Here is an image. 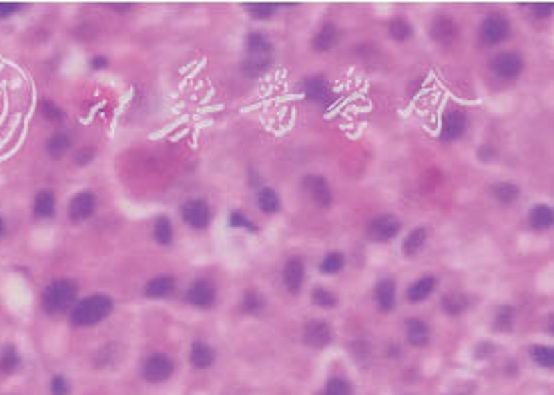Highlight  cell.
<instances>
[{"instance_id": "6da1fadb", "label": "cell", "mask_w": 554, "mask_h": 395, "mask_svg": "<svg viewBox=\"0 0 554 395\" xmlns=\"http://www.w3.org/2000/svg\"><path fill=\"white\" fill-rule=\"evenodd\" d=\"M113 311V299L98 293V295H89L83 301H78L73 307L71 321L77 327H93L103 319H107Z\"/></svg>"}, {"instance_id": "7a4b0ae2", "label": "cell", "mask_w": 554, "mask_h": 395, "mask_svg": "<svg viewBox=\"0 0 554 395\" xmlns=\"http://www.w3.org/2000/svg\"><path fill=\"white\" fill-rule=\"evenodd\" d=\"M75 297H77V285L69 279H57L46 287L42 295V305L49 313H62L75 303Z\"/></svg>"}, {"instance_id": "3957f363", "label": "cell", "mask_w": 554, "mask_h": 395, "mask_svg": "<svg viewBox=\"0 0 554 395\" xmlns=\"http://www.w3.org/2000/svg\"><path fill=\"white\" fill-rule=\"evenodd\" d=\"M175 371V363L171 358H167L165 353H153L143 361V379L149 383H163L173 376Z\"/></svg>"}, {"instance_id": "277c9868", "label": "cell", "mask_w": 554, "mask_h": 395, "mask_svg": "<svg viewBox=\"0 0 554 395\" xmlns=\"http://www.w3.org/2000/svg\"><path fill=\"white\" fill-rule=\"evenodd\" d=\"M510 30L512 28H510V22H508L506 17H502V15H490V17L484 19L482 26H480V37H482V40L486 44L496 46V44L504 42L506 38L510 37Z\"/></svg>"}, {"instance_id": "5b68a950", "label": "cell", "mask_w": 554, "mask_h": 395, "mask_svg": "<svg viewBox=\"0 0 554 395\" xmlns=\"http://www.w3.org/2000/svg\"><path fill=\"white\" fill-rule=\"evenodd\" d=\"M468 127V116L462 109H450L448 113L442 116V129H440V139L444 143L458 141L460 137L466 132Z\"/></svg>"}, {"instance_id": "8992f818", "label": "cell", "mask_w": 554, "mask_h": 395, "mask_svg": "<svg viewBox=\"0 0 554 395\" xmlns=\"http://www.w3.org/2000/svg\"><path fill=\"white\" fill-rule=\"evenodd\" d=\"M401 223L400 219H396L394 215H382V217H376L370 227H367V235L376 241V243H386V241H392L400 235Z\"/></svg>"}, {"instance_id": "52a82bcc", "label": "cell", "mask_w": 554, "mask_h": 395, "mask_svg": "<svg viewBox=\"0 0 554 395\" xmlns=\"http://www.w3.org/2000/svg\"><path fill=\"white\" fill-rule=\"evenodd\" d=\"M181 217L183 221L193 229L201 231L207 229L211 223V209L203 199H191L181 207Z\"/></svg>"}, {"instance_id": "ba28073f", "label": "cell", "mask_w": 554, "mask_h": 395, "mask_svg": "<svg viewBox=\"0 0 554 395\" xmlns=\"http://www.w3.org/2000/svg\"><path fill=\"white\" fill-rule=\"evenodd\" d=\"M217 299V291L215 285L209 279H197L189 285L187 289V301L199 307V309H209Z\"/></svg>"}, {"instance_id": "9c48e42d", "label": "cell", "mask_w": 554, "mask_h": 395, "mask_svg": "<svg viewBox=\"0 0 554 395\" xmlns=\"http://www.w3.org/2000/svg\"><path fill=\"white\" fill-rule=\"evenodd\" d=\"M331 339H334V331L324 319H309L304 325V341L309 347L322 349L331 343Z\"/></svg>"}, {"instance_id": "30bf717a", "label": "cell", "mask_w": 554, "mask_h": 395, "mask_svg": "<svg viewBox=\"0 0 554 395\" xmlns=\"http://www.w3.org/2000/svg\"><path fill=\"white\" fill-rule=\"evenodd\" d=\"M490 67H492V73L496 76L504 78V80H512V78H516L522 73L524 62L516 53H500V55L492 58Z\"/></svg>"}, {"instance_id": "8fae6325", "label": "cell", "mask_w": 554, "mask_h": 395, "mask_svg": "<svg viewBox=\"0 0 554 395\" xmlns=\"http://www.w3.org/2000/svg\"><path fill=\"white\" fill-rule=\"evenodd\" d=\"M306 279V263L300 257H291L286 265H284V273H282V281L289 293H300L302 285Z\"/></svg>"}, {"instance_id": "7c38bea8", "label": "cell", "mask_w": 554, "mask_h": 395, "mask_svg": "<svg viewBox=\"0 0 554 395\" xmlns=\"http://www.w3.org/2000/svg\"><path fill=\"white\" fill-rule=\"evenodd\" d=\"M304 188L309 193V197L320 205V207H329L334 203V195H331V188L327 185L322 175H307L304 179Z\"/></svg>"}, {"instance_id": "4fadbf2b", "label": "cell", "mask_w": 554, "mask_h": 395, "mask_svg": "<svg viewBox=\"0 0 554 395\" xmlns=\"http://www.w3.org/2000/svg\"><path fill=\"white\" fill-rule=\"evenodd\" d=\"M96 209V197L91 191H83L73 197L71 205H69V215L73 221H85L89 219Z\"/></svg>"}, {"instance_id": "5bb4252c", "label": "cell", "mask_w": 554, "mask_h": 395, "mask_svg": "<svg viewBox=\"0 0 554 395\" xmlns=\"http://www.w3.org/2000/svg\"><path fill=\"white\" fill-rule=\"evenodd\" d=\"M338 38H340V30L334 22H325L324 26L318 30V35L311 40V46L315 53H327L331 51L336 44H338Z\"/></svg>"}, {"instance_id": "9a60e30c", "label": "cell", "mask_w": 554, "mask_h": 395, "mask_svg": "<svg viewBox=\"0 0 554 395\" xmlns=\"http://www.w3.org/2000/svg\"><path fill=\"white\" fill-rule=\"evenodd\" d=\"M456 35H458V28H456L454 20L448 19V17H440L430 26V37L440 44H452Z\"/></svg>"}, {"instance_id": "2e32d148", "label": "cell", "mask_w": 554, "mask_h": 395, "mask_svg": "<svg viewBox=\"0 0 554 395\" xmlns=\"http://www.w3.org/2000/svg\"><path fill=\"white\" fill-rule=\"evenodd\" d=\"M406 337L408 343L414 347H424L430 341V327L420 317H412L406 321Z\"/></svg>"}, {"instance_id": "e0dca14e", "label": "cell", "mask_w": 554, "mask_h": 395, "mask_svg": "<svg viewBox=\"0 0 554 395\" xmlns=\"http://www.w3.org/2000/svg\"><path fill=\"white\" fill-rule=\"evenodd\" d=\"M302 89H304V94H306L307 98L309 100H315V103H325L331 96L329 85H327V80H325L324 76H309V78L304 80Z\"/></svg>"}, {"instance_id": "ac0fdd59", "label": "cell", "mask_w": 554, "mask_h": 395, "mask_svg": "<svg viewBox=\"0 0 554 395\" xmlns=\"http://www.w3.org/2000/svg\"><path fill=\"white\" fill-rule=\"evenodd\" d=\"M436 285H438V279H436L434 275H426V277H422V279H418V281L412 283V285L408 287L406 297H408V301L412 303L424 301V299H428V297L434 293Z\"/></svg>"}, {"instance_id": "d6986e66", "label": "cell", "mask_w": 554, "mask_h": 395, "mask_svg": "<svg viewBox=\"0 0 554 395\" xmlns=\"http://www.w3.org/2000/svg\"><path fill=\"white\" fill-rule=\"evenodd\" d=\"M374 297H376L380 311H383V313L392 311L394 305H396V281L394 279H382L376 285Z\"/></svg>"}, {"instance_id": "ffe728a7", "label": "cell", "mask_w": 554, "mask_h": 395, "mask_svg": "<svg viewBox=\"0 0 554 395\" xmlns=\"http://www.w3.org/2000/svg\"><path fill=\"white\" fill-rule=\"evenodd\" d=\"M189 361H191L193 367H197V369H207L215 361V351L207 343L195 341L191 345V351H189Z\"/></svg>"}, {"instance_id": "44dd1931", "label": "cell", "mask_w": 554, "mask_h": 395, "mask_svg": "<svg viewBox=\"0 0 554 395\" xmlns=\"http://www.w3.org/2000/svg\"><path fill=\"white\" fill-rule=\"evenodd\" d=\"M173 289H175V279L169 275H159L145 285V295L151 299H163V297L171 295Z\"/></svg>"}, {"instance_id": "7402d4cb", "label": "cell", "mask_w": 554, "mask_h": 395, "mask_svg": "<svg viewBox=\"0 0 554 395\" xmlns=\"http://www.w3.org/2000/svg\"><path fill=\"white\" fill-rule=\"evenodd\" d=\"M245 49H248V57H271L273 44L261 33H251L245 38Z\"/></svg>"}, {"instance_id": "603a6c76", "label": "cell", "mask_w": 554, "mask_h": 395, "mask_svg": "<svg viewBox=\"0 0 554 395\" xmlns=\"http://www.w3.org/2000/svg\"><path fill=\"white\" fill-rule=\"evenodd\" d=\"M55 207H57V199H55V193L53 191H40L35 199V205L33 211L35 215L40 219H46V217H53L55 215Z\"/></svg>"}, {"instance_id": "cb8c5ba5", "label": "cell", "mask_w": 554, "mask_h": 395, "mask_svg": "<svg viewBox=\"0 0 554 395\" xmlns=\"http://www.w3.org/2000/svg\"><path fill=\"white\" fill-rule=\"evenodd\" d=\"M426 241H428V231H426L424 227L414 229V231L406 237L404 245H401L404 255H406V257H414V255H418L422 251V247L426 245Z\"/></svg>"}, {"instance_id": "d4e9b609", "label": "cell", "mask_w": 554, "mask_h": 395, "mask_svg": "<svg viewBox=\"0 0 554 395\" xmlns=\"http://www.w3.org/2000/svg\"><path fill=\"white\" fill-rule=\"evenodd\" d=\"M554 223V213L551 205H536L530 211V225L536 231H546Z\"/></svg>"}, {"instance_id": "484cf974", "label": "cell", "mask_w": 554, "mask_h": 395, "mask_svg": "<svg viewBox=\"0 0 554 395\" xmlns=\"http://www.w3.org/2000/svg\"><path fill=\"white\" fill-rule=\"evenodd\" d=\"M257 205L261 209V213L266 215H275L279 209H282V201H279V195L273 191V188H259L257 191Z\"/></svg>"}, {"instance_id": "4316f807", "label": "cell", "mask_w": 554, "mask_h": 395, "mask_svg": "<svg viewBox=\"0 0 554 395\" xmlns=\"http://www.w3.org/2000/svg\"><path fill=\"white\" fill-rule=\"evenodd\" d=\"M20 367V356L17 351V347L8 345L4 347L2 356H0V374L2 376H12L17 369Z\"/></svg>"}, {"instance_id": "83f0119b", "label": "cell", "mask_w": 554, "mask_h": 395, "mask_svg": "<svg viewBox=\"0 0 554 395\" xmlns=\"http://www.w3.org/2000/svg\"><path fill=\"white\" fill-rule=\"evenodd\" d=\"M492 195H494V199L500 201L502 205H512V203L518 201V197H520V188L512 185V183H496L492 187Z\"/></svg>"}, {"instance_id": "f1b7e54d", "label": "cell", "mask_w": 554, "mask_h": 395, "mask_svg": "<svg viewBox=\"0 0 554 395\" xmlns=\"http://www.w3.org/2000/svg\"><path fill=\"white\" fill-rule=\"evenodd\" d=\"M442 309L448 313V315H460L468 309V299L466 295L462 293H448L444 299H442Z\"/></svg>"}, {"instance_id": "f546056e", "label": "cell", "mask_w": 554, "mask_h": 395, "mask_svg": "<svg viewBox=\"0 0 554 395\" xmlns=\"http://www.w3.org/2000/svg\"><path fill=\"white\" fill-rule=\"evenodd\" d=\"M269 64H271V57H248L243 60L241 69L245 75L253 78V76L263 75L269 69Z\"/></svg>"}, {"instance_id": "4dcf8cb0", "label": "cell", "mask_w": 554, "mask_h": 395, "mask_svg": "<svg viewBox=\"0 0 554 395\" xmlns=\"http://www.w3.org/2000/svg\"><path fill=\"white\" fill-rule=\"evenodd\" d=\"M344 265H345L344 253H340V251H331V253L325 255L324 261L320 263V271L325 273V275H336V273H340V271L344 269Z\"/></svg>"}, {"instance_id": "1f68e13d", "label": "cell", "mask_w": 554, "mask_h": 395, "mask_svg": "<svg viewBox=\"0 0 554 395\" xmlns=\"http://www.w3.org/2000/svg\"><path fill=\"white\" fill-rule=\"evenodd\" d=\"M530 358L538 367H544V369H551L554 365V351L548 345H535L530 351Z\"/></svg>"}, {"instance_id": "d6a6232c", "label": "cell", "mask_w": 554, "mask_h": 395, "mask_svg": "<svg viewBox=\"0 0 554 395\" xmlns=\"http://www.w3.org/2000/svg\"><path fill=\"white\" fill-rule=\"evenodd\" d=\"M155 241L159 245H169L173 241V225L171 221L167 217H159L155 221V229H153Z\"/></svg>"}, {"instance_id": "836d02e7", "label": "cell", "mask_w": 554, "mask_h": 395, "mask_svg": "<svg viewBox=\"0 0 554 395\" xmlns=\"http://www.w3.org/2000/svg\"><path fill=\"white\" fill-rule=\"evenodd\" d=\"M311 301H313V305L322 307V309H334V307H338V297L329 289H325V287H315L311 291Z\"/></svg>"}, {"instance_id": "e575fe53", "label": "cell", "mask_w": 554, "mask_h": 395, "mask_svg": "<svg viewBox=\"0 0 554 395\" xmlns=\"http://www.w3.org/2000/svg\"><path fill=\"white\" fill-rule=\"evenodd\" d=\"M248 12L251 15V19L255 20H268L271 19L275 12H277V4H266V2H257V4H245Z\"/></svg>"}, {"instance_id": "d590c367", "label": "cell", "mask_w": 554, "mask_h": 395, "mask_svg": "<svg viewBox=\"0 0 554 395\" xmlns=\"http://www.w3.org/2000/svg\"><path fill=\"white\" fill-rule=\"evenodd\" d=\"M390 37L394 38V40H400V42H404V40H408V38L412 37V26H410V22L404 19H394L392 22H390Z\"/></svg>"}, {"instance_id": "8d00e7d4", "label": "cell", "mask_w": 554, "mask_h": 395, "mask_svg": "<svg viewBox=\"0 0 554 395\" xmlns=\"http://www.w3.org/2000/svg\"><path fill=\"white\" fill-rule=\"evenodd\" d=\"M241 305H243V311H248V313H259L266 305V299L261 297V293L257 289H249Z\"/></svg>"}, {"instance_id": "74e56055", "label": "cell", "mask_w": 554, "mask_h": 395, "mask_svg": "<svg viewBox=\"0 0 554 395\" xmlns=\"http://www.w3.org/2000/svg\"><path fill=\"white\" fill-rule=\"evenodd\" d=\"M496 327L500 331H510L514 327V309L510 305H502L498 309Z\"/></svg>"}, {"instance_id": "f35d334b", "label": "cell", "mask_w": 554, "mask_h": 395, "mask_svg": "<svg viewBox=\"0 0 554 395\" xmlns=\"http://www.w3.org/2000/svg\"><path fill=\"white\" fill-rule=\"evenodd\" d=\"M69 147H71V139H69L67 134H62V132H58L55 137H51V139H49V145H46V149H49V152H51L53 157L64 155Z\"/></svg>"}, {"instance_id": "ab89813d", "label": "cell", "mask_w": 554, "mask_h": 395, "mask_svg": "<svg viewBox=\"0 0 554 395\" xmlns=\"http://www.w3.org/2000/svg\"><path fill=\"white\" fill-rule=\"evenodd\" d=\"M325 395H352L349 383H347L345 379L334 377V379H329L327 385H325Z\"/></svg>"}, {"instance_id": "60d3db41", "label": "cell", "mask_w": 554, "mask_h": 395, "mask_svg": "<svg viewBox=\"0 0 554 395\" xmlns=\"http://www.w3.org/2000/svg\"><path fill=\"white\" fill-rule=\"evenodd\" d=\"M230 225L235 227V229H248V231H251V233H255V231H257V227L253 225L248 217H245L243 213H239V211H233V213H231Z\"/></svg>"}, {"instance_id": "b9f144b4", "label": "cell", "mask_w": 554, "mask_h": 395, "mask_svg": "<svg viewBox=\"0 0 554 395\" xmlns=\"http://www.w3.org/2000/svg\"><path fill=\"white\" fill-rule=\"evenodd\" d=\"M71 394V383L62 376H55L51 379V395H69Z\"/></svg>"}, {"instance_id": "7bdbcfd3", "label": "cell", "mask_w": 554, "mask_h": 395, "mask_svg": "<svg viewBox=\"0 0 554 395\" xmlns=\"http://www.w3.org/2000/svg\"><path fill=\"white\" fill-rule=\"evenodd\" d=\"M42 113H44L46 119H51V121H60L62 119V111L58 109L55 103H51V100H44L42 103Z\"/></svg>"}, {"instance_id": "ee69618b", "label": "cell", "mask_w": 554, "mask_h": 395, "mask_svg": "<svg viewBox=\"0 0 554 395\" xmlns=\"http://www.w3.org/2000/svg\"><path fill=\"white\" fill-rule=\"evenodd\" d=\"M533 10L536 19H548L553 15V4H535Z\"/></svg>"}, {"instance_id": "f6af8a7d", "label": "cell", "mask_w": 554, "mask_h": 395, "mask_svg": "<svg viewBox=\"0 0 554 395\" xmlns=\"http://www.w3.org/2000/svg\"><path fill=\"white\" fill-rule=\"evenodd\" d=\"M19 4H0V19H6V17H12L15 12H19Z\"/></svg>"}, {"instance_id": "bcb514c9", "label": "cell", "mask_w": 554, "mask_h": 395, "mask_svg": "<svg viewBox=\"0 0 554 395\" xmlns=\"http://www.w3.org/2000/svg\"><path fill=\"white\" fill-rule=\"evenodd\" d=\"M105 64H107L105 58H95V60H93V67H95V69H103Z\"/></svg>"}, {"instance_id": "7dc6e473", "label": "cell", "mask_w": 554, "mask_h": 395, "mask_svg": "<svg viewBox=\"0 0 554 395\" xmlns=\"http://www.w3.org/2000/svg\"><path fill=\"white\" fill-rule=\"evenodd\" d=\"M4 233H6V223H4V219L0 217V237H2Z\"/></svg>"}, {"instance_id": "c3c4849f", "label": "cell", "mask_w": 554, "mask_h": 395, "mask_svg": "<svg viewBox=\"0 0 554 395\" xmlns=\"http://www.w3.org/2000/svg\"><path fill=\"white\" fill-rule=\"evenodd\" d=\"M113 10H131V6H111Z\"/></svg>"}]
</instances>
